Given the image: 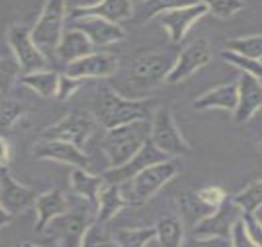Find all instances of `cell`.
Segmentation results:
<instances>
[{"mask_svg": "<svg viewBox=\"0 0 262 247\" xmlns=\"http://www.w3.org/2000/svg\"><path fill=\"white\" fill-rule=\"evenodd\" d=\"M133 14V3L125 0H110L87 7H77L71 10V20L80 17H99L106 21L118 24L125 19H129Z\"/></svg>", "mask_w": 262, "mask_h": 247, "instance_id": "cell-19", "label": "cell"}, {"mask_svg": "<svg viewBox=\"0 0 262 247\" xmlns=\"http://www.w3.org/2000/svg\"><path fill=\"white\" fill-rule=\"evenodd\" d=\"M262 103L261 80L251 74L241 72L237 82V105L234 118L237 124L246 123L260 109Z\"/></svg>", "mask_w": 262, "mask_h": 247, "instance_id": "cell-16", "label": "cell"}, {"mask_svg": "<svg viewBox=\"0 0 262 247\" xmlns=\"http://www.w3.org/2000/svg\"><path fill=\"white\" fill-rule=\"evenodd\" d=\"M23 247H37V246H35V245H31V243H25V245H24Z\"/></svg>", "mask_w": 262, "mask_h": 247, "instance_id": "cell-41", "label": "cell"}, {"mask_svg": "<svg viewBox=\"0 0 262 247\" xmlns=\"http://www.w3.org/2000/svg\"><path fill=\"white\" fill-rule=\"evenodd\" d=\"M88 216L83 211H66L45 226L46 233L58 247H79L88 229Z\"/></svg>", "mask_w": 262, "mask_h": 247, "instance_id": "cell-8", "label": "cell"}, {"mask_svg": "<svg viewBox=\"0 0 262 247\" xmlns=\"http://www.w3.org/2000/svg\"><path fill=\"white\" fill-rule=\"evenodd\" d=\"M208 11L214 15V16L219 17V19H229L240 11L244 7V3L231 2V0H222V2H210L207 3Z\"/></svg>", "mask_w": 262, "mask_h": 247, "instance_id": "cell-35", "label": "cell"}, {"mask_svg": "<svg viewBox=\"0 0 262 247\" xmlns=\"http://www.w3.org/2000/svg\"><path fill=\"white\" fill-rule=\"evenodd\" d=\"M20 72L15 58H0V92L8 93Z\"/></svg>", "mask_w": 262, "mask_h": 247, "instance_id": "cell-33", "label": "cell"}, {"mask_svg": "<svg viewBox=\"0 0 262 247\" xmlns=\"http://www.w3.org/2000/svg\"><path fill=\"white\" fill-rule=\"evenodd\" d=\"M35 156L41 160H52L57 162L67 163L80 169L91 167L92 160L80 151V148L57 140H45L36 145L34 150Z\"/></svg>", "mask_w": 262, "mask_h": 247, "instance_id": "cell-17", "label": "cell"}, {"mask_svg": "<svg viewBox=\"0 0 262 247\" xmlns=\"http://www.w3.org/2000/svg\"><path fill=\"white\" fill-rule=\"evenodd\" d=\"M194 199L202 207L213 208L214 210L226 199V193L219 187H208L194 194Z\"/></svg>", "mask_w": 262, "mask_h": 247, "instance_id": "cell-34", "label": "cell"}, {"mask_svg": "<svg viewBox=\"0 0 262 247\" xmlns=\"http://www.w3.org/2000/svg\"><path fill=\"white\" fill-rule=\"evenodd\" d=\"M11 220H13V215H10V214L0 205V228L8 225L9 222H11Z\"/></svg>", "mask_w": 262, "mask_h": 247, "instance_id": "cell-40", "label": "cell"}, {"mask_svg": "<svg viewBox=\"0 0 262 247\" xmlns=\"http://www.w3.org/2000/svg\"><path fill=\"white\" fill-rule=\"evenodd\" d=\"M230 240L231 247H261L256 245L254 241L251 240V237L249 236L248 233H246L245 225H244V221L241 218L235 222L233 229H231Z\"/></svg>", "mask_w": 262, "mask_h": 247, "instance_id": "cell-36", "label": "cell"}, {"mask_svg": "<svg viewBox=\"0 0 262 247\" xmlns=\"http://www.w3.org/2000/svg\"><path fill=\"white\" fill-rule=\"evenodd\" d=\"M210 58L209 42L205 38H196L178 53L173 68L165 80L168 84H178L209 63Z\"/></svg>", "mask_w": 262, "mask_h": 247, "instance_id": "cell-10", "label": "cell"}, {"mask_svg": "<svg viewBox=\"0 0 262 247\" xmlns=\"http://www.w3.org/2000/svg\"><path fill=\"white\" fill-rule=\"evenodd\" d=\"M181 247H231L230 237H192Z\"/></svg>", "mask_w": 262, "mask_h": 247, "instance_id": "cell-37", "label": "cell"}, {"mask_svg": "<svg viewBox=\"0 0 262 247\" xmlns=\"http://www.w3.org/2000/svg\"><path fill=\"white\" fill-rule=\"evenodd\" d=\"M37 194L34 189L14 179L7 167H0V205L10 215H16L35 203Z\"/></svg>", "mask_w": 262, "mask_h": 247, "instance_id": "cell-15", "label": "cell"}, {"mask_svg": "<svg viewBox=\"0 0 262 247\" xmlns=\"http://www.w3.org/2000/svg\"><path fill=\"white\" fill-rule=\"evenodd\" d=\"M177 59L173 51H162L140 56L133 62L130 70L131 80L136 85L151 87L167 78Z\"/></svg>", "mask_w": 262, "mask_h": 247, "instance_id": "cell-6", "label": "cell"}, {"mask_svg": "<svg viewBox=\"0 0 262 247\" xmlns=\"http://www.w3.org/2000/svg\"><path fill=\"white\" fill-rule=\"evenodd\" d=\"M71 183H72V188L77 194L88 199L89 203L94 205H97L98 193L105 184L102 175H93L80 168L74 169L72 172Z\"/></svg>", "mask_w": 262, "mask_h": 247, "instance_id": "cell-24", "label": "cell"}, {"mask_svg": "<svg viewBox=\"0 0 262 247\" xmlns=\"http://www.w3.org/2000/svg\"><path fill=\"white\" fill-rule=\"evenodd\" d=\"M79 247H117L113 236L100 225H89Z\"/></svg>", "mask_w": 262, "mask_h": 247, "instance_id": "cell-31", "label": "cell"}, {"mask_svg": "<svg viewBox=\"0 0 262 247\" xmlns=\"http://www.w3.org/2000/svg\"><path fill=\"white\" fill-rule=\"evenodd\" d=\"M169 159H172V157L166 156L165 153L157 150L148 141L133 159H130L120 167L109 168L108 171L104 172L102 177L106 184H118V186H120L121 183L133 179L136 174L144 171L145 168Z\"/></svg>", "mask_w": 262, "mask_h": 247, "instance_id": "cell-12", "label": "cell"}, {"mask_svg": "<svg viewBox=\"0 0 262 247\" xmlns=\"http://www.w3.org/2000/svg\"><path fill=\"white\" fill-rule=\"evenodd\" d=\"M64 14L63 2H47L36 25L30 32L32 42L46 58L55 53L63 34Z\"/></svg>", "mask_w": 262, "mask_h": 247, "instance_id": "cell-4", "label": "cell"}, {"mask_svg": "<svg viewBox=\"0 0 262 247\" xmlns=\"http://www.w3.org/2000/svg\"><path fill=\"white\" fill-rule=\"evenodd\" d=\"M80 85V79L71 78V77L66 76H59L58 78V85H57V92H56V97L59 100H66L72 95Z\"/></svg>", "mask_w": 262, "mask_h": 247, "instance_id": "cell-38", "label": "cell"}, {"mask_svg": "<svg viewBox=\"0 0 262 247\" xmlns=\"http://www.w3.org/2000/svg\"><path fill=\"white\" fill-rule=\"evenodd\" d=\"M231 200L236 207L240 208L243 214H255L260 210L262 201V184L261 181L252 182L245 189L241 190L239 194L234 196Z\"/></svg>", "mask_w": 262, "mask_h": 247, "instance_id": "cell-29", "label": "cell"}, {"mask_svg": "<svg viewBox=\"0 0 262 247\" xmlns=\"http://www.w3.org/2000/svg\"><path fill=\"white\" fill-rule=\"evenodd\" d=\"M186 4V2H176V0H154L136 4L138 13L135 15V23H145L156 15L162 14L169 9L178 8Z\"/></svg>", "mask_w": 262, "mask_h": 247, "instance_id": "cell-30", "label": "cell"}, {"mask_svg": "<svg viewBox=\"0 0 262 247\" xmlns=\"http://www.w3.org/2000/svg\"><path fill=\"white\" fill-rule=\"evenodd\" d=\"M10 161V147L4 139L0 138V167H7Z\"/></svg>", "mask_w": 262, "mask_h": 247, "instance_id": "cell-39", "label": "cell"}, {"mask_svg": "<svg viewBox=\"0 0 262 247\" xmlns=\"http://www.w3.org/2000/svg\"><path fill=\"white\" fill-rule=\"evenodd\" d=\"M237 105V83L218 85L196 98L193 108L198 111L207 109H226L234 111Z\"/></svg>", "mask_w": 262, "mask_h": 247, "instance_id": "cell-20", "label": "cell"}, {"mask_svg": "<svg viewBox=\"0 0 262 247\" xmlns=\"http://www.w3.org/2000/svg\"><path fill=\"white\" fill-rule=\"evenodd\" d=\"M59 76L55 71H40V72H34L29 74H24L20 78L23 84L28 85L32 91L36 92L41 97L50 98L56 97L57 92Z\"/></svg>", "mask_w": 262, "mask_h": 247, "instance_id": "cell-25", "label": "cell"}, {"mask_svg": "<svg viewBox=\"0 0 262 247\" xmlns=\"http://www.w3.org/2000/svg\"><path fill=\"white\" fill-rule=\"evenodd\" d=\"M182 171V163L176 159H169L156 165L150 166L130 179L129 189L121 190L127 204L139 205L145 203L155 193L169 182L172 178L180 174Z\"/></svg>", "mask_w": 262, "mask_h": 247, "instance_id": "cell-3", "label": "cell"}, {"mask_svg": "<svg viewBox=\"0 0 262 247\" xmlns=\"http://www.w3.org/2000/svg\"><path fill=\"white\" fill-rule=\"evenodd\" d=\"M156 237V229H123L113 235L117 247H145Z\"/></svg>", "mask_w": 262, "mask_h": 247, "instance_id": "cell-28", "label": "cell"}, {"mask_svg": "<svg viewBox=\"0 0 262 247\" xmlns=\"http://www.w3.org/2000/svg\"><path fill=\"white\" fill-rule=\"evenodd\" d=\"M150 110V100L126 99L109 87L100 88L93 104L94 119L108 130L147 119Z\"/></svg>", "mask_w": 262, "mask_h": 247, "instance_id": "cell-2", "label": "cell"}, {"mask_svg": "<svg viewBox=\"0 0 262 247\" xmlns=\"http://www.w3.org/2000/svg\"><path fill=\"white\" fill-rule=\"evenodd\" d=\"M225 44V51H230L236 55L250 59H258L261 61L262 56V37L261 35H252V36L231 38Z\"/></svg>", "mask_w": 262, "mask_h": 247, "instance_id": "cell-27", "label": "cell"}, {"mask_svg": "<svg viewBox=\"0 0 262 247\" xmlns=\"http://www.w3.org/2000/svg\"><path fill=\"white\" fill-rule=\"evenodd\" d=\"M119 67V58L112 53H91L85 57L71 62L66 70V76L71 78H105L113 76Z\"/></svg>", "mask_w": 262, "mask_h": 247, "instance_id": "cell-14", "label": "cell"}, {"mask_svg": "<svg viewBox=\"0 0 262 247\" xmlns=\"http://www.w3.org/2000/svg\"><path fill=\"white\" fill-rule=\"evenodd\" d=\"M37 211V222L35 226L36 233H42L45 226L56 216L64 214L68 210V201L59 190H51L37 196L35 200Z\"/></svg>", "mask_w": 262, "mask_h": 247, "instance_id": "cell-22", "label": "cell"}, {"mask_svg": "<svg viewBox=\"0 0 262 247\" xmlns=\"http://www.w3.org/2000/svg\"><path fill=\"white\" fill-rule=\"evenodd\" d=\"M127 201L125 200L121 189L118 184H104L98 193L97 208H98V221L100 224L109 221L114 218L115 214L126 207Z\"/></svg>", "mask_w": 262, "mask_h": 247, "instance_id": "cell-23", "label": "cell"}, {"mask_svg": "<svg viewBox=\"0 0 262 247\" xmlns=\"http://www.w3.org/2000/svg\"><path fill=\"white\" fill-rule=\"evenodd\" d=\"M151 123L147 119L109 129L103 140V151L109 168H118L133 159L150 141Z\"/></svg>", "mask_w": 262, "mask_h": 247, "instance_id": "cell-1", "label": "cell"}, {"mask_svg": "<svg viewBox=\"0 0 262 247\" xmlns=\"http://www.w3.org/2000/svg\"><path fill=\"white\" fill-rule=\"evenodd\" d=\"M156 237L161 247H181L183 242V225L176 216L160 220L156 228Z\"/></svg>", "mask_w": 262, "mask_h": 247, "instance_id": "cell-26", "label": "cell"}, {"mask_svg": "<svg viewBox=\"0 0 262 247\" xmlns=\"http://www.w3.org/2000/svg\"><path fill=\"white\" fill-rule=\"evenodd\" d=\"M55 53L62 61L71 63L93 53V44L83 32L76 29H68L62 34Z\"/></svg>", "mask_w": 262, "mask_h": 247, "instance_id": "cell-21", "label": "cell"}, {"mask_svg": "<svg viewBox=\"0 0 262 247\" xmlns=\"http://www.w3.org/2000/svg\"><path fill=\"white\" fill-rule=\"evenodd\" d=\"M73 29L83 32L95 46H105L124 40L125 32L118 24L99 17H80L73 20Z\"/></svg>", "mask_w": 262, "mask_h": 247, "instance_id": "cell-18", "label": "cell"}, {"mask_svg": "<svg viewBox=\"0 0 262 247\" xmlns=\"http://www.w3.org/2000/svg\"><path fill=\"white\" fill-rule=\"evenodd\" d=\"M222 58L224 59L228 63L235 65V67L240 68L241 72H245L254 76L255 78L261 80L262 78V64L261 61L258 59H250L243 56L236 55L230 51H223L222 52Z\"/></svg>", "mask_w": 262, "mask_h": 247, "instance_id": "cell-32", "label": "cell"}, {"mask_svg": "<svg viewBox=\"0 0 262 247\" xmlns=\"http://www.w3.org/2000/svg\"><path fill=\"white\" fill-rule=\"evenodd\" d=\"M243 216V211L231 199H226L210 215L204 216L194 226V237H230L235 222Z\"/></svg>", "mask_w": 262, "mask_h": 247, "instance_id": "cell-9", "label": "cell"}, {"mask_svg": "<svg viewBox=\"0 0 262 247\" xmlns=\"http://www.w3.org/2000/svg\"><path fill=\"white\" fill-rule=\"evenodd\" d=\"M9 43L15 55L20 70L25 74L46 71L47 58L37 50L30 37V32L24 26H13L9 31Z\"/></svg>", "mask_w": 262, "mask_h": 247, "instance_id": "cell-11", "label": "cell"}, {"mask_svg": "<svg viewBox=\"0 0 262 247\" xmlns=\"http://www.w3.org/2000/svg\"><path fill=\"white\" fill-rule=\"evenodd\" d=\"M150 142L157 150L172 159L176 156H187L192 151L178 130L173 115L166 108H160L155 114L151 123Z\"/></svg>", "mask_w": 262, "mask_h": 247, "instance_id": "cell-5", "label": "cell"}, {"mask_svg": "<svg viewBox=\"0 0 262 247\" xmlns=\"http://www.w3.org/2000/svg\"><path fill=\"white\" fill-rule=\"evenodd\" d=\"M207 13H209L207 3H186L160 14L161 24L173 42H181L190 26Z\"/></svg>", "mask_w": 262, "mask_h": 247, "instance_id": "cell-13", "label": "cell"}, {"mask_svg": "<svg viewBox=\"0 0 262 247\" xmlns=\"http://www.w3.org/2000/svg\"><path fill=\"white\" fill-rule=\"evenodd\" d=\"M94 130V117L87 111H73L45 130L42 136L45 140H57L82 148Z\"/></svg>", "mask_w": 262, "mask_h": 247, "instance_id": "cell-7", "label": "cell"}]
</instances>
